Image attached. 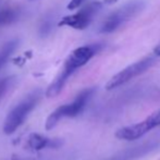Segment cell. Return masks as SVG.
<instances>
[{"mask_svg": "<svg viewBox=\"0 0 160 160\" xmlns=\"http://www.w3.org/2000/svg\"><path fill=\"white\" fill-rule=\"evenodd\" d=\"M96 51V46H82L72 51L65 60L63 70L61 71V73L48 86L46 91V96L48 98H52V97L59 95L70 76L78 69L86 64L95 56Z\"/></svg>", "mask_w": 160, "mask_h": 160, "instance_id": "cell-1", "label": "cell"}, {"mask_svg": "<svg viewBox=\"0 0 160 160\" xmlns=\"http://www.w3.org/2000/svg\"><path fill=\"white\" fill-rule=\"evenodd\" d=\"M144 7H145V3L142 0H132L123 4L122 7L117 9L114 12H112L106 18L99 28V33L109 34L117 31L123 24H125L134 17H136L139 12H142Z\"/></svg>", "mask_w": 160, "mask_h": 160, "instance_id": "cell-2", "label": "cell"}, {"mask_svg": "<svg viewBox=\"0 0 160 160\" xmlns=\"http://www.w3.org/2000/svg\"><path fill=\"white\" fill-rule=\"evenodd\" d=\"M38 100H39V95L33 94L18 106H15L7 116L3 124V132L8 135L14 133L18 128L25 121L26 117L32 112Z\"/></svg>", "mask_w": 160, "mask_h": 160, "instance_id": "cell-3", "label": "cell"}, {"mask_svg": "<svg viewBox=\"0 0 160 160\" xmlns=\"http://www.w3.org/2000/svg\"><path fill=\"white\" fill-rule=\"evenodd\" d=\"M154 64V59L152 57L144 58V59L139 60V61L135 62V63L128 65L122 71L117 73L113 75L106 84V89L107 91H112V89L117 88L119 86H122L123 84L128 83L132 78H136V76L143 74L149 69L152 65Z\"/></svg>", "mask_w": 160, "mask_h": 160, "instance_id": "cell-4", "label": "cell"}, {"mask_svg": "<svg viewBox=\"0 0 160 160\" xmlns=\"http://www.w3.org/2000/svg\"><path fill=\"white\" fill-rule=\"evenodd\" d=\"M100 8L101 2H92V3L87 4L86 7H84L78 12L61 19L59 22V26H69V28H72L74 30H85L91 24L94 17L98 13Z\"/></svg>", "mask_w": 160, "mask_h": 160, "instance_id": "cell-5", "label": "cell"}, {"mask_svg": "<svg viewBox=\"0 0 160 160\" xmlns=\"http://www.w3.org/2000/svg\"><path fill=\"white\" fill-rule=\"evenodd\" d=\"M94 91H95L94 88L84 89V91H82L76 96V98L74 99L71 103L60 106L64 118L65 117L73 118V117H76L78 114H80L81 112L83 111V109L85 108L87 101L89 100V98H91L92 95L94 94Z\"/></svg>", "mask_w": 160, "mask_h": 160, "instance_id": "cell-6", "label": "cell"}, {"mask_svg": "<svg viewBox=\"0 0 160 160\" xmlns=\"http://www.w3.org/2000/svg\"><path fill=\"white\" fill-rule=\"evenodd\" d=\"M152 130V128L148 124L147 121L144 120L139 123H136V124L119 128L116 132V137L119 139H124V141H135V139L147 134Z\"/></svg>", "mask_w": 160, "mask_h": 160, "instance_id": "cell-7", "label": "cell"}, {"mask_svg": "<svg viewBox=\"0 0 160 160\" xmlns=\"http://www.w3.org/2000/svg\"><path fill=\"white\" fill-rule=\"evenodd\" d=\"M61 144V141L59 139H49L38 133H32L28 139V147L32 148L33 150H42L47 147H58Z\"/></svg>", "mask_w": 160, "mask_h": 160, "instance_id": "cell-8", "label": "cell"}, {"mask_svg": "<svg viewBox=\"0 0 160 160\" xmlns=\"http://www.w3.org/2000/svg\"><path fill=\"white\" fill-rule=\"evenodd\" d=\"M154 143L152 144H143V146H138L137 148H133V149L127 150L124 154H119L118 156L113 157L110 160H132L136 158L137 156H142V155L146 154L147 152L152 150L154 148Z\"/></svg>", "mask_w": 160, "mask_h": 160, "instance_id": "cell-9", "label": "cell"}, {"mask_svg": "<svg viewBox=\"0 0 160 160\" xmlns=\"http://www.w3.org/2000/svg\"><path fill=\"white\" fill-rule=\"evenodd\" d=\"M19 18V11L17 9H3L0 11V26L12 24Z\"/></svg>", "mask_w": 160, "mask_h": 160, "instance_id": "cell-10", "label": "cell"}, {"mask_svg": "<svg viewBox=\"0 0 160 160\" xmlns=\"http://www.w3.org/2000/svg\"><path fill=\"white\" fill-rule=\"evenodd\" d=\"M15 46H17V42L12 40V42H7V44H4L3 46H2V48L0 49V69L6 64L7 61H8L11 53H12L13 50L15 49Z\"/></svg>", "mask_w": 160, "mask_h": 160, "instance_id": "cell-11", "label": "cell"}, {"mask_svg": "<svg viewBox=\"0 0 160 160\" xmlns=\"http://www.w3.org/2000/svg\"><path fill=\"white\" fill-rule=\"evenodd\" d=\"M11 82H12V78H6L0 80V99L4 96L6 92L8 91V88L11 85Z\"/></svg>", "mask_w": 160, "mask_h": 160, "instance_id": "cell-12", "label": "cell"}, {"mask_svg": "<svg viewBox=\"0 0 160 160\" xmlns=\"http://www.w3.org/2000/svg\"><path fill=\"white\" fill-rule=\"evenodd\" d=\"M84 1L85 0H71L68 4V9L69 10H75V9L80 8Z\"/></svg>", "mask_w": 160, "mask_h": 160, "instance_id": "cell-13", "label": "cell"}, {"mask_svg": "<svg viewBox=\"0 0 160 160\" xmlns=\"http://www.w3.org/2000/svg\"><path fill=\"white\" fill-rule=\"evenodd\" d=\"M149 118L152 120V122H154L155 127H159L160 125V109L157 110V111H155L154 113H152L149 116Z\"/></svg>", "mask_w": 160, "mask_h": 160, "instance_id": "cell-14", "label": "cell"}, {"mask_svg": "<svg viewBox=\"0 0 160 160\" xmlns=\"http://www.w3.org/2000/svg\"><path fill=\"white\" fill-rule=\"evenodd\" d=\"M154 53H155V56H157V57H160V44L154 49Z\"/></svg>", "mask_w": 160, "mask_h": 160, "instance_id": "cell-15", "label": "cell"}, {"mask_svg": "<svg viewBox=\"0 0 160 160\" xmlns=\"http://www.w3.org/2000/svg\"><path fill=\"white\" fill-rule=\"evenodd\" d=\"M117 1H119V0H102V2L105 4H113V3H116Z\"/></svg>", "mask_w": 160, "mask_h": 160, "instance_id": "cell-16", "label": "cell"}]
</instances>
